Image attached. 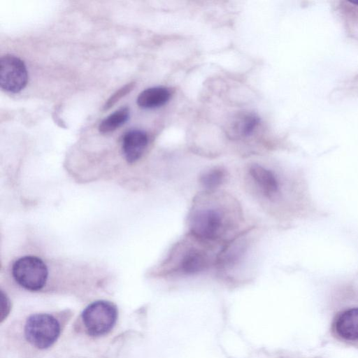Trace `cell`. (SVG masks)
I'll use <instances>...</instances> for the list:
<instances>
[{
  "instance_id": "obj_2",
  "label": "cell",
  "mask_w": 358,
  "mask_h": 358,
  "mask_svg": "<svg viewBox=\"0 0 358 358\" xmlns=\"http://www.w3.org/2000/svg\"><path fill=\"white\" fill-rule=\"evenodd\" d=\"M60 331L57 318L48 313L30 315L24 330L26 340L32 346L41 350L52 345L59 336Z\"/></svg>"
},
{
  "instance_id": "obj_14",
  "label": "cell",
  "mask_w": 358,
  "mask_h": 358,
  "mask_svg": "<svg viewBox=\"0 0 358 358\" xmlns=\"http://www.w3.org/2000/svg\"><path fill=\"white\" fill-rule=\"evenodd\" d=\"M135 85L134 83H130L122 87L117 91H116L106 102L103 106V110H108L113 106H114L120 99L124 96L126 94L129 93Z\"/></svg>"
},
{
  "instance_id": "obj_9",
  "label": "cell",
  "mask_w": 358,
  "mask_h": 358,
  "mask_svg": "<svg viewBox=\"0 0 358 358\" xmlns=\"http://www.w3.org/2000/svg\"><path fill=\"white\" fill-rule=\"evenodd\" d=\"M148 143V137L141 130H131L125 134L122 141V151L129 163L137 161L143 154Z\"/></svg>"
},
{
  "instance_id": "obj_13",
  "label": "cell",
  "mask_w": 358,
  "mask_h": 358,
  "mask_svg": "<svg viewBox=\"0 0 358 358\" xmlns=\"http://www.w3.org/2000/svg\"><path fill=\"white\" fill-rule=\"evenodd\" d=\"M227 178L225 170L220 167L212 168L203 172L200 182L203 187L212 191L224 182Z\"/></svg>"
},
{
  "instance_id": "obj_1",
  "label": "cell",
  "mask_w": 358,
  "mask_h": 358,
  "mask_svg": "<svg viewBox=\"0 0 358 358\" xmlns=\"http://www.w3.org/2000/svg\"><path fill=\"white\" fill-rule=\"evenodd\" d=\"M231 213L218 201L194 205L189 216V227L192 236L203 242L221 238L232 224Z\"/></svg>"
},
{
  "instance_id": "obj_6",
  "label": "cell",
  "mask_w": 358,
  "mask_h": 358,
  "mask_svg": "<svg viewBox=\"0 0 358 358\" xmlns=\"http://www.w3.org/2000/svg\"><path fill=\"white\" fill-rule=\"evenodd\" d=\"M28 73L22 60L11 55L0 59V85L6 92L17 93L27 85Z\"/></svg>"
},
{
  "instance_id": "obj_3",
  "label": "cell",
  "mask_w": 358,
  "mask_h": 358,
  "mask_svg": "<svg viewBox=\"0 0 358 358\" xmlns=\"http://www.w3.org/2000/svg\"><path fill=\"white\" fill-rule=\"evenodd\" d=\"M81 317L87 333L92 336H101L113 328L117 318V310L110 301H96L85 308Z\"/></svg>"
},
{
  "instance_id": "obj_15",
  "label": "cell",
  "mask_w": 358,
  "mask_h": 358,
  "mask_svg": "<svg viewBox=\"0 0 358 358\" xmlns=\"http://www.w3.org/2000/svg\"><path fill=\"white\" fill-rule=\"evenodd\" d=\"M349 2H350L353 4H355V5H358V0L349 1Z\"/></svg>"
},
{
  "instance_id": "obj_12",
  "label": "cell",
  "mask_w": 358,
  "mask_h": 358,
  "mask_svg": "<svg viewBox=\"0 0 358 358\" xmlns=\"http://www.w3.org/2000/svg\"><path fill=\"white\" fill-rule=\"evenodd\" d=\"M129 109L122 108L103 120L99 126V130L102 134L110 133L123 125L129 119Z\"/></svg>"
},
{
  "instance_id": "obj_8",
  "label": "cell",
  "mask_w": 358,
  "mask_h": 358,
  "mask_svg": "<svg viewBox=\"0 0 358 358\" xmlns=\"http://www.w3.org/2000/svg\"><path fill=\"white\" fill-rule=\"evenodd\" d=\"M334 329L344 341H358V307L350 308L338 313L334 322Z\"/></svg>"
},
{
  "instance_id": "obj_4",
  "label": "cell",
  "mask_w": 358,
  "mask_h": 358,
  "mask_svg": "<svg viewBox=\"0 0 358 358\" xmlns=\"http://www.w3.org/2000/svg\"><path fill=\"white\" fill-rule=\"evenodd\" d=\"M15 281L22 287L37 291L44 287L48 271L45 264L39 258L25 256L18 259L12 268Z\"/></svg>"
},
{
  "instance_id": "obj_11",
  "label": "cell",
  "mask_w": 358,
  "mask_h": 358,
  "mask_svg": "<svg viewBox=\"0 0 358 358\" xmlns=\"http://www.w3.org/2000/svg\"><path fill=\"white\" fill-rule=\"evenodd\" d=\"M259 121V117L254 113L241 115L234 122V132L238 137H248L254 133Z\"/></svg>"
},
{
  "instance_id": "obj_10",
  "label": "cell",
  "mask_w": 358,
  "mask_h": 358,
  "mask_svg": "<svg viewBox=\"0 0 358 358\" xmlns=\"http://www.w3.org/2000/svg\"><path fill=\"white\" fill-rule=\"evenodd\" d=\"M171 94L169 90L164 87L148 88L141 92L137 98V104L143 108H155L166 104Z\"/></svg>"
},
{
  "instance_id": "obj_7",
  "label": "cell",
  "mask_w": 358,
  "mask_h": 358,
  "mask_svg": "<svg viewBox=\"0 0 358 358\" xmlns=\"http://www.w3.org/2000/svg\"><path fill=\"white\" fill-rule=\"evenodd\" d=\"M248 176L255 192L267 201H273L279 195L280 184L276 173L259 164L250 166Z\"/></svg>"
},
{
  "instance_id": "obj_5",
  "label": "cell",
  "mask_w": 358,
  "mask_h": 358,
  "mask_svg": "<svg viewBox=\"0 0 358 358\" xmlns=\"http://www.w3.org/2000/svg\"><path fill=\"white\" fill-rule=\"evenodd\" d=\"M178 251L173 260V273L181 275H194L204 272L212 262L206 250L196 245H188Z\"/></svg>"
}]
</instances>
